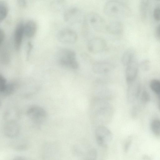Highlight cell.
I'll return each instance as SVG.
<instances>
[{"label":"cell","mask_w":160,"mask_h":160,"mask_svg":"<svg viewBox=\"0 0 160 160\" xmlns=\"http://www.w3.org/2000/svg\"><path fill=\"white\" fill-rule=\"evenodd\" d=\"M113 108L107 100L94 97L90 108V116L92 122L98 126H105L111 121Z\"/></svg>","instance_id":"6da1fadb"},{"label":"cell","mask_w":160,"mask_h":160,"mask_svg":"<svg viewBox=\"0 0 160 160\" xmlns=\"http://www.w3.org/2000/svg\"><path fill=\"white\" fill-rule=\"evenodd\" d=\"M57 59L59 64L63 67L73 69H76L78 67L76 53L71 49H60L58 53Z\"/></svg>","instance_id":"7a4b0ae2"},{"label":"cell","mask_w":160,"mask_h":160,"mask_svg":"<svg viewBox=\"0 0 160 160\" xmlns=\"http://www.w3.org/2000/svg\"><path fill=\"white\" fill-rule=\"evenodd\" d=\"M104 14L109 17L118 18L124 15L127 12V7L123 2L118 0L108 1L104 5Z\"/></svg>","instance_id":"3957f363"},{"label":"cell","mask_w":160,"mask_h":160,"mask_svg":"<svg viewBox=\"0 0 160 160\" xmlns=\"http://www.w3.org/2000/svg\"><path fill=\"white\" fill-rule=\"evenodd\" d=\"M83 23L85 27L96 32H100L106 29L104 19L95 12H90L85 15Z\"/></svg>","instance_id":"277c9868"},{"label":"cell","mask_w":160,"mask_h":160,"mask_svg":"<svg viewBox=\"0 0 160 160\" xmlns=\"http://www.w3.org/2000/svg\"><path fill=\"white\" fill-rule=\"evenodd\" d=\"M95 137L98 145L101 147L105 148L111 142L112 134L111 131L105 126H99L95 130Z\"/></svg>","instance_id":"5b68a950"},{"label":"cell","mask_w":160,"mask_h":160,"mask_svg":"<svg viewBox=\"0 0 160 160\" xmlns=\"http://www.w3.org/2000/svg\"><path fill=\"white\" fill-rule=\"evenodd\" d=\"M82 11L79 8L72 6L68 8L64 13L65 21L71 24H76L82 22L85 17Z\"/></svg>","instance_id":"8992f818"},{"label":"cell","mask_w":160,"mask_h":160,"mask_svg":"<svg viewBox=\"0 0 160 160\" xmlns=\"http://www.w3.org/2000/svg\"><path fill=\"white\" fill-rule=\"evenodd\" d=\"M27 116L35 124L39 125L45 121L47 113L42 108L38 106H32L29 108L27 111Z\"/></svg>","instance_id":"52a82bcc"},{"label":"cell","mask_w":160,"mask_h":160,"mask_svg":"<svg viewBox=\"0 0 160 160\" xmlns=\"http://www.w3.org/2000/svg\"><path fill=\"white\" fill-rule=\"evenodd\" d=\"M95 98L105 100L111 99L114 96L112 90L106 83L101 80L96 81L94 87Z\"/></svg>","instance_id":"ba28073f"},{"label":"cell","mask_w":160,"mask_h":160,"mask_svg":"<svg viewBox=\"0 0 160 160\" xmlns=\"http://www.w3.org/2000/svg\"><path fill=\"white\" fill-rule=\"evenodd\" d=\"M20 131V127L17 121L15 119L7 120L3 128V132L6 137L13 138L17 137Z\"/></svg>","instance_id":"9c48e42d"},{"label":"cell","mask_w":160,"mask_h":160,"mask_svg":"<svg viewBox=\"0 0 160 160\" xmlns=\"http://www.w3.org/2000/svg\"><path fill=\"white\" fill-rule=\"evenodd\" d=\"M58 40L60 42L66 44L75 43L78 38L75 32L69 28L63 29L59 31L57 35Z\"/></svg>","instance_id":"30bf717a"},{"label":"cell","mask_w":160,"mask_h":160,"mask_svg":"<svg viewBox=\"0 0 160 160\" xmlns=\"http://www.w3.org/2000/svg\"><path fill=\"white\" fill-rule=\"evenodd\" d=\"M106 45V42L104 39L100 37H95L89 40L88 48L91 52L97 54L103 52L105 49Z\"/></svg>","instance_id":"8fae6325"},{"label":"cell","mask_w":160,"mask_h":160,"mask_svg":"<svg viewBox=\"0 0 160 160\" xmlns=\"http://www.w3.org/2000/svg\"><path fill=\"white\" fill-rule=\"evenodd\" d=\"M127 93V98L130 103L134 102L138 98L140 93L141 86L139 82L135 80L128 84Z\"/></svg>","instance_id":"7c38bea8"},{"label":"cell","mask_w":160,"mask_h":160,"mask_svg":"<svg viewBox=\"0 0 160 160\" xmlns=\"http://www.w3.org/2000/svg\"><path fill=\"white\" fill-rule=\"evenodd\" d=\"M138 70V64L135 58L126 66L125 76L128 84L136 80Z\"/></svg>","instance_id":"4fadbf2b"},{"label":"cell","mask_w":160,"mask_h":160,"mask_svg":"<svg viewBox=\"0 0 160 160\" xmlns=\"http://www.w3.org/2000/svg\"><path fill=\"white\" fill-rule=\"evenodd\" d=\"M114 65L107 61H100L95 62L92 66L93 72L97 74H104L111 72L114 69Z\"/></svg>","instance_id":"5bb4252c"},{"label":"cell","mask_w":160,"mask_h":160,"mask_svg":"<svg viewBox=\"0 0 160 160\" xmlns=\"http://www.w3.org/2000/svg\"><path fill=\"white\" fill-rule=\"evenodd\" d=\"M24 24L22 22L17 25L14 34V42L16 49L18 50L21 45L23 35H24Z\"/></svg>","instance_id":"9a60e30c"},{"label":"cell","mask_w":160,"mask_h":160,"mask_svg":"<svg viewBox=\"0 0 160 160\" xmlns=\"http://www.w3.org/2000/svg\"><path fill=\"white\" fill-rule=\"evenodd\" d=\"M106 29L112 34L119 35L122 33L123 26L120 21H113L110 22L106 25Z\"/></svg>","instance_id":"2e32d148"},{"label":"cell","mask_w":160,"mask_h":160,"mask_svg":"<svg viewBox=\"0 0 160 160\" xmlns=\"http://www.w3.org/2000/svg\"><path fill=\"white\" fill-rule=\"evenodd\" d=\"M24 33L25 36L29 38L33 37L37 30V25L33 20H29L24 26Z\"/></svg>","instance_id":"e0dca14e"},{"label":"cell","mask_w":160,"mask_h":160,"mask_svg":"<svg viewBox=\"0 0 160 160\" xmlns=\"http://www.w3.org/2000/svg\"><path fill=\"white\" fill-rule=\"evenodd\" d=\"M135 58V51L132 48H129L122 54L121 58V62L124 65L126 66Z\"/></svg>","instance_id":"ac0fdd59"},{"label":"cell","mask_w":160,"mask_h":160,"mask_svg":"<svg viewBox=\"0 0 160 160\" xmlns=\"http://www.w3.org/2000/svg\"><path fill=\"white\" fill-rule=\"evenodd\" d=\"M149 5L148 0H144L140 1L139 5V10L141 18L145 19L147 17Z\"/></svg>","instance_id":"d6986e66"},{"label":"cell","mask_w":160,"mask_h":160,"mask_svg":"<svg viewBox=\"0 0 160 160\" xmlns=\"http://www.w3.org/2000/svg\"><path fill=\"white\" fill-rule=\"evenodd\" d=\"M151 128L153 133L157 136H160V119H155L151 122Z\"/></svg>","instance_id":"ffe728a7"},{"label":"cell","mask_w":160,"mask_h":160,"mask_svg":"<svg viewBox=\"0 0 160 160\" xmlns=\"http://www.w3.org/2000/svg\"><path fill=\"white\" fill-rule=\"evenodd\" d=\"M16 88V85L14 82H8L3 91L1 93L5 96H9L14 92Z\"/></svg>","instance_id":"44dd1931"},{"label":"cell","mask_w":160,"mask_h":160,"mask_svg":"<svg viewBox=\"0 0 160 160\" xmlns=\"http://www.w3.org/2000/svg\"><path fill=\"white\" fill-rule=\"evenodd\" d=\"M150 86L152 90L160 96V80L153 79H152L150 83Z\"/></svg>","instance_id":"7402d4cb"},{"label":"cell","mask_w":160,"mask_h":160,"mask_svg":"<svg viewBox=\"0 0 160 160\" xmlns=\"http://www.w3.org/2000/svg\"><path fill=\"white\" fill-rule=\"evenodd\" d=\"M98 152L97 150L92 148L89 149L85 154L83 160H97Z\"/></svg>","instance_id":"603a6c76"},{"label":"cell","mask_w":160,"mask_h":160,"mask_svg":"<svg viewBox=\"0 0 160 160\" xmlns=\"http://www.w3.org/2000/svg\"><path fill=\"white\" fill-rule=\"evenodd\" d=\"M10 55L6 49L2 48L1 51V62L4 64H8L10 61Z\"/></svg>","instance_id":"cb8c5ba5"},{"label":"cell","mask_w":160,"mask_h":160,"mask_svg":"<svg viewBox=\"0 0 160 160\" xmlns=\"http://www.w3.org/2000/svg\"><path fill=\"white\" fill-rule=\"evenodd\" d=\"M8 8L7 5L3 2H0V21L3 20L7 17Z\"/></svg>","instance_id":"d4e9b609"},{"label":"cell","mask_w":160,"mask_h":160,"mask_svg":"<svg viewBox=\"0 0 160 160\" xmlns=\"http://www.w3.org/2000/svg\"><path fill=\"white\" fill-rule=\"evenodd\" d=\"M140 99V101L142 103L146 104L150 101V96L147 91L144 90L141 94Z\"/></svg>","instance_id":"484cf974"},{"label":"cell","mask_w":160,"mask_h":160,"mask_svg":"<svg viewBox=\"0 0 160 160\" xmlns=\"http://www.w3.org/2000/svg\"><path fill=\"white\" fill-rule=\"evenodd\" d=\"M6 79L2 74L0 75V91L2 93L6 87L7 83Z\"/></svg>","instance_id":"4316f807"},{"label":"cell","mask_w":160,"mask_h":160,"mask_svg":"<svg viewBox=\"0 0 160 160\" xmlns=\"http://www.w3.org/2000/svg\"><path fill=\"white\" fill-rule=\"evenodd\" d=\"M150 62L149 60L145 59L142 61L140 66L142 70L145 71H148L150 68Z\"/></svg>","instance_id":"83f0119b"},{"label":"cell","mask_w":160,"mask_h":160,"mask_svg":"<svg viewBox=\"0 0 160 160\" xmlns=\"http://www.w3.org/2000/svg\"><path fill=\"white\" fill-rule=\"evenodd\" d=\"M153 15L155 20L160 21V6L154 9Z\"/></svg>","instance_id":"f1b7e54d"},{"label":"cell","mask_w":160,"mask_h":160,"mask_svg":"<svg viewBox=\"0 0 160 160\" xmlns=\"http://www.w3.org/2000/svg\"><path fill=\"white\" fill-rule=\"evenodd\" d=\"M5 39V34L3 30L1 28L0 29V45H2Z\"/></svg>","instance_id":"f546056e"},{"label":"cell","mask_w":160,"mask_h":160,"mask_svg":"<svg viewBox=\"0 0 160 160\" xmlns=\"http://www.w3.org/2000/svg\"><path fill=\"white\" fill-rule=\"evenodd\" d=\"M18 5L22 7H24L26 5V1L24 0H19L18 1Z\"/></svg>","instance_id":"4dcf8cb0"},{"label":"cell","mask_w":160,"mask_h":160,"mask_svg":"<svg viewBox=\"0 0 160 160\" xmlns=\"http://www.w3.org/2000/svg\"><path fill=\"white\" fill-rule=\"evenodd\" d=\"M12 160H26L24 157L22 156H17L13 158Z\"/></svg>","instance_id":"1f68e13d"},{"label":"cell","mask_w":160,"mask_h":160,"mask_svg":"<svg viewBox=\"0 0 160 160\" xmlns=\"http://www.w3.org/2000/svg\"><path fill=\"white\" fill-rule=\"evenodd\" d=\"M157 32L158 35V36L160 37V25L157 28Z\"/></svg>","instance_id":"d6a6232c"},{"label":"cell","mask_w":160,"mask_h":160,"mask_svg":"<svg viewBox=\"0 0 160 160\" xmlns=\"http://www.w3.org/2000/svg\"><path fill=\"white\" fill-rule=\"evenodd\" d=\"M159 100L158 103V108L159 110L160 111V96L159 97Z\"/></svg>","instance_id":"836d02e7"}]
</instances>
